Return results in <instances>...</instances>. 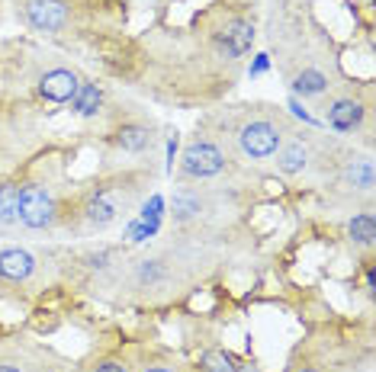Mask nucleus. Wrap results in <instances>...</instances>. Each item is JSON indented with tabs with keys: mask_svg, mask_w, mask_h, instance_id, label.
<instances>
[{
	"mask_svg": "<svg viewBox=\"0 0 376 372\" xmlns=\"http://www.w3.org/2000/svg\"><path fill=\"white\" fill-rule=\"evenodd\" d=\"M238 144L251 161H267L283 144L280 126L270 119H251L238 128Z\"/></svg>",
	"mask_w": 376,
	"mask_h": 372,
	"instance_id": "1",
	"label": "nucleus"
},
{
	"mask_svg": "<svg viewBox=\"0 0 376 372\" xmlns=\"http://www.w3.org/2000/svg\"><path fill=\"white\" fill-rule=\"evenodd\" d=\"M225 170V154L219 151V144L206 142V138H196L184 148V158H180V174L193 177V180H206V177H216Z\"/></svg>",
	"mask_w": 376,
	"mask_h": 372,
	"instance_id": "2",
	"label": "nucleus"
},
{
	"mask_svg": "<svg viewBox=\"0 0 376 372\" xmlns=\"http://www.w3.org/2000/svg\"><path fill=\"white\" fill-rule=\"evenodd\" d=\"M20 222L32 231H42L55 222V199L39 183L20 186Z\"/></svg>",
	"mask_w": 376,
	"mask_h": 372,
	"instance_id": "3",
	"label": "nucleus"
},
{
	"mask_svg": "<svg viewBox=\"0 0 376 372\" xmlns=\"http://www.w3.org/2000/svg\"><path fill=\"white\" fill-rule=\"evenodd\" d=\"M23 13L32 29L39 32H62L68 26V20H71V13H68L62 0H26Z\"/></svg>",
	"mask_w": 376,
	"mask_h": 372,
	"instance_id": "4",
	"label": "nucleus"
},
{
	"mask_svg": "<svg viewBox=\"0 0 376 372\" xmlns=\"http://www.w3.org/2000/svg\"><path fill=\"white\" fill-rule=\"evenodd\" d=\"M80 87V77L68 68H55V71H45L39 77V94L45 96L48 103H68Z\"/></svg>",
	"mask_w": 376,
	"mask_h": 372,
	"instance_id": "5",
	"label": "nucleus"
},
{
	"mask_svg": "<svg viewBox=\"0 0 376 372\" xmlns=\"http://www.w3.org/2000/svg\"><path fill=\"white\" fill-rule=\"evenodd\" d=\"M363 116H367V110H363L361 100H354V96H341V100H335V103L328 106V126L338 128V132H354V128L363 122Z\"/></svg>",
	"mask_w": 376,
	"mask_h": 372,
	"instance_id": "6",
	"label": "nucleus"
},
{
	"mask_svg": "<svg viewBox=\"0 0 376 372\" xmlns=\"http://www.w3.org/2000/svg\"><path fill=\"white\" fill-rule=\"evenodd\" d=\"M219 42H222V48L232 58L245 55V52L254 45V26H251L248 20H225L222 32H219Z\"/></svg>",
	"mask_w": 376,
	"mask_h": 372,
	"instance_id": "7",
	"label": "nucleus"
},
{
	"mask_svg": "<svg viewBox=\"0 0 376 372\" xmlns=\"http://www.w3.org/2000/svg\"><path fill=\"white\" fill-rule=\"evenodd\" d=\"M36 260H32L29 251H20V247H10V251H0V276L10 279V283H23L32 276Z\"/></svg>",
	"mask_w": 376,
	"mask_h": 372,
	"instance_id": "8",
	"label": "nucleus"
},
{
	"mask_svg": "<svg viewBox=\"0 0 376 372\" xmlns=\"http://www.w3.org/2000/svg\"><path fill=\"white\" fill-rule=\"evenodd\" d=\"M116 215H120V202L113 199L110 190H94L84 202V218L90 225H110Z\"/></svg>",
	"mask_w": 376,
	"mask_h": 372,
	"instance_id": "9",
	"label": "nucleus"
},
{
	"mask_svg": "<svg viewBox=\"0 0 376 372\" xmlns=\"http://www.w3.org/2000/svg\"><path fill=\"white\" fill-rule=\"evenodd\" d=\"M309 161V148H305L303 138H289L283 148H277V167L283 174H299Z\"/></svg>",
	"mask_w": 376,
	"mask_h": 372,
	"instance_id": "10",
	"label": "nucleus"
},
{
	"mask_svg": "<svg viewBox=\"0 0 376 372\" xmlns=\"http://www.w3.org/2000/svg\"><path fill=\"white\" fill-rule=\"evenodd\" d=\"M71 103H74V112L87 119V116H96V112H100V106H103V94H100L96 84L80 80V87H78V94L71 96Z\"/></svg>",
	"mask_w": 376,
	"mask_h": 372,
	"instance_id": "11",
	"label": "nucleus"
},
{
	"mask_svg": "<svg viewBox=\"0 0 376 372\" xmlns=\"http://www.w3.org/2000/svg\"><path fill=\"white\" fill-rule=\"evenodd\" d=\"M116 144H120L122 151H132V154H138V151H145L148 144H152V132H148V126H122L120 132H116Z\"/></svg>",
	"mask_w": 376,
	"mask_h": 372,
	"instance_id": "12",
	"label": "nucleus"
},
{
	"mask_svg": "<svg viewBox=\"0 0 376 372\" xmlns=\"http://www.w3.org/2000/svg\"><path fill=\"white\" fill-rule=\"evenodd\" d=\"M0 225H20V186L16 183L0 186Z\"/></svg>",
	"mask_w": 376,
	"mask_h": 372,
	"instance_id": "13",
	"label": "nucleus"
},
{
	"mask_svg": "<svg viewBox=\"0 0 376 372\" xmlns=\"http://www.w3.org/2000/svg\"><path fill=\"white\" fill-rule=\"evenodd\" d=\"M293 90L303 96H321L325 90H328V77L321 71H315V68H305V71L296 74V80H293Z\"/></svg>",
	"mask_w": 376,
	"mask_h": 372,
	"instance_id": "14",
	"label": "nucleus"
},
{
	"mask_svg": "<svg viewBox=\"0 0 376 372\" xmlns=\"http://www.w3.org/2000/svg\"><path fill=\"white\" fill-rule=\"evenodd\" d=\"M347 235H351L354 244H363L370 247L376 241V222H373V215L363 212V215H354L351 225H347Z\"/></svg>",
	"mask_w": 376,
	"mask_h": 372,
	"instance_id": "15",
	"label": "nucleus"
},
{
	"mask_svg": "<svg viewBox=\"0 0 376 372\" xmlns=\"http://www.w3.org/2000/svg\"><path fill=\"white\" fill-rule=\"evenodd\" d=\"M200 366H203V372H238L241 369L225 350H209V353H203Z\"/></svg>",
	"mask_w": 376,
	"mask_h": 372,
	"instance_id": "16",
	"label": "nucleus"
},
{
	"mask_svg": "<svg viewBox=\"0 0 376 372\" xmlns=\"http://www.w3.org/2000/svg\"><path fill=\"white\" fill-rule=\"evenodd\" d=\"M161 215H164V199L152 196L148 202H145V209H142V215H138V218H142V222L152 228V235H154V231H158V225H161Z\"/></svg>",
	"mask_w": 376,
	"mask_h": 372,
	"instance_id": "17",
	"label": "nucleus"
},
{
	"mask_svg": "<svg viewBox=\"0 0 376 372\" xmlns=\"http://www.w3.org/2000/svg\"><path fill=\"white\" fill-rule=\"evenodd\" d=\"M174 215L177 218H193V215H200V199L190 196V193H177L174 196Z\"/></svg>",
	"mask_w": 376,
	"mask_h": 372,
	"instance_id": "18",
	"label": "nucleus"
},
{
	"mask_svg": "<svg viewBox=\"0 0 376 372\" xmlns=\"http://www.w3.org/2000/svg\"><path fill=\"white\" fill-rule=\"evenodd\" d=\"M347 180H351L354 186H361V190H370V186H373V167H370L367 161L354 164L351 170H347Z\"/></svg>",
	"mask_w": 376,
	"mask_h": 372,
	"instance_id": "19",
	"label": "nucleus"
},
{
	"mask_svg": "<svg viewBox=\"0 0 376 372\" xmlns=\"http://www.w3.org/2000/svg\"><path fill=\"white\" fill-rule=\"evenodd\" d=\"M129 238H132V241H145V238H152V228H148V225H145L142 218H138V222L129 225Z\"/></svg>",
	"mask_w": 376,
	"mask_h": 372,
	"instance_id": "20",
	"label": "nucleus"
},
{
	"mask_svg": "<svg viewBox=\"0 0 376 372\" xmlns=\"http://www.w3.org/2000/svg\"><path fill=\"white\" fill-rule=\"evenodd\" d=\"M94 372H129V366L116 363V359H106V363H100Z\"/></svg>",
	"mask_w": 376,
	"mask_h": 372,
	"instance_id": "21",
	"label": "nucleus"
},
{
	"mask_svg": "<svg viewBox=\"0 0 376 372\" xmlns=\"http://www.w3.org/2000/svg\"><path fill=\"white\" fill-rule=\"evenodd\" d=\"M267 68H270V58H267V55H257L254 64H251V77H254V74H264Z\"/></svg>",
	"mask_w": 376,
	"mask_h": 372,
	"instance_id": "22",
	"label": "nucleus"
},
{
	"mask_svg": "<svg viewBox=\"0 0 376 372\" xmlns=\"http://www.w3.org/2000/svg\"><path fill=\"white\" fill-rule=\"evenodd\" d=\"M142 372H180L177 366H168V363H152V366H145Z\"/></svg>",
	"mask_w": 376,
	"mask_h": 372,
	"instance_id": "23",
	"label": "nucleus"
},
{
	"mask_svg": "<svg viewBox=\"0 0 376 372\" xmlns=\"http://www.w3.org/2000/svg\"><path fill=\"white\" fill-rule=\"evenodd\" d=\"M289 110L296 112V116H303V122H315V119H312V116H309V112H305V110H303V106H299V103H296V100H293V103H289Z\"/></svg>",
	"mask_w": 376,
	"mask_h": 372,
	"instance_id": "24",
	"label": "nucleus"
},
{
	"mask_svg": "<svg viewBox=\"0 0 376 372\" xmlns=\"http://www.w3.org/2000/svg\"><path fill=\"white\" fill-rule=\"evenodd\" d=\"M174 154H177V138H171V142H168V161H171L168 170H174Z\"/></svg>",
	"mask_w": 376,
	"mask_h": 372,
	"instance_id": "25",
	"label": "nucleus"
},
{
	"mask_svg": "<svg viewBox=\"0 0 376 372\" xmlns=\"http://www.w3.org/2000/svg\"><path fill=\"white\" fill-rule=\"evenodd\" d=\"M0 372H23L20 366H13V363H0Z\"/></svg>",
	"mask_w": 376,
	"mask_h": 372,
	"instance_id": "26",
	"label": "nucleus"
},
{
	"mask_svg": "<svg viewBox=\"0 0 376 372\" xmlns=\"http://www.w3.org/2000/svg\"><path fill=\"white\" fill-rule=\"evenodd\" d=\"M299 372H315V369H299Z\"/></svg>",
	"mask_w": 376,
	"mask_h": 372,
	"instance_id": "27",
	"label": "nucleus"
}]
</instances>
